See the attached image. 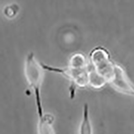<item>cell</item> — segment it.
Instances as JSON below:
<instances>
[{
    "label": "cell",
    "mask_w": 134,
    "mask_h": 134,
    "mask_svg": "<svg viewBox=\"0 0 134 134\" xmlns=\"http://www.w3.org/2000/svg\"><path fill=\"white\" fill-rule=\"evenodd\" d=\"M92 127L89 115L88 105L85 103L83 106V117L81 124L80 127V133L82 134L92 133Z\"/></svg>",
    "instance_id": "obj_5"
},
{
    "label": "cell",
    "mask_w": 134,
    "mask_h": 134,
    "mask_svg": "<svg viewBox=\"0 0 134 134\" xmlns=\"http://www.w3.org/2000/svg\"><path fill=\"white\" fill-rule=\"evenodd\" d=\"M118 92L134 97V84L129 79L125 69L115 63L113 76L109 83Z\"/></svg>",
    "instance_id": "obj_4"
},
{
    "label": "cell",
    "mask_w": 134,
    "mask_h": 134,
    "mask_svg": "<svg viewBox=\"0 0 134 134\" xmlns=\"http://www.w3.org/2000/svg\"><path fill=\"white\" fill-rule=\"evenodd\" d=\"M24 73L28 84L32 89L35 96L39 121L44 116L41 98V87L44 78V69L41 64L36 60L32 52L26 58Z\"/></svg>",
    "instance_id": "obj_3"
},
{
    "label": "cell",
    "mask_w": 134,
    "mask_h": 134,
    "mask_svg": "<svg viewBox=\"0 0 134 134\" xmlns=\"http://www.w3.org/2000/svg\"><path fill=\"white\" fill-rule=\"evenodd\" d=\"M54 122V116L51 114H44L42 119L39 121V133H53L52 125Z\"/></svg>",
    "instance_id": "obj_6"
},
{
    "label": "cell",
    "mask_w": 134,
    "mask_h": 134,
    "mask_svg": "<svg viewBox=\"0 0 134 134\" xmlns=\"http://www.w3.org/2000/svg\"><path fill=\"white\" fill-rule=\"evenodd\" d=\"M92 68L88 72V85L100 89L109 84L112 78L115 63L111 60L109 52L103 47L93 49L90 55Z\"/></svg>",
    "instance_id": "obj_1"
},
{
    "label": "cell",
    "mask_w": 134,
    "mask_h": 134,
    "mask_svg": "<svg viewBox=\"0 0 134 134\" xmlns=\"http://www.w3.org/2000/svg\"><path fill=\"white\" fill-rule=\"evenodd\" d=\"M44 70L61 74L72 82L70 88V97H74L75 89L76 86L85 87L88 85V64L85 56L77 53L71 57L69 65L66 68H59L41 64Z\"/></svg>",
    "instance_id": "obj_2"
}]
</instances>
